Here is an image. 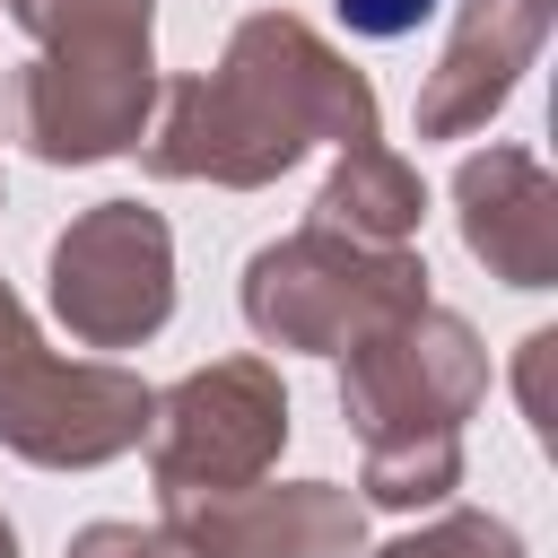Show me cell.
<instances>
[{
    "mask_svg": "<svg viewBox=\"0 0 558 558\" xmlns=\"http://www.w3.org/2000/svg\"><path fill=\"white\" fill-rule=\"evenodd\" d=\"M340 17H349L357 35H410V26L436 17V0H340Z\"/></svg>",
    "mask_w": 558,
    "mask_h": 558,
    "instance_id": "cell-1",
    "label": "cell"
}]
</instances>
